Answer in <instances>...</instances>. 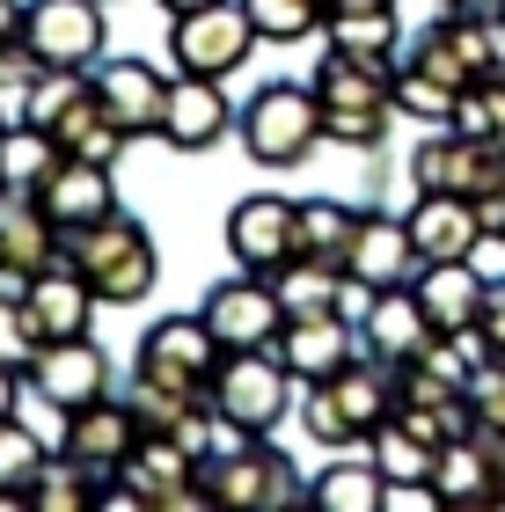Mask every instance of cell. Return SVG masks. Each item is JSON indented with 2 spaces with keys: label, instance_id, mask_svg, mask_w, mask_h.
Wrapping results in <instances>:
<instances>
[{
  "label": "cell",
  "instance_id": "22",
  "mask_svg": "<svg viewBox=\"0 0 505 512\" xmlns=\"http://www.w3.org/2000/svg\"><path fill=\"white\" fill-rule=\"evenodd\" d=\"M366 352L388 359V366H403V359H418L425 344H432V315H425V300L418 286H381L374 300H366Z\"/></svg>",
  "mask_w": 505,
  "mask_h": 512
},
{
  "label": "cell",
  "instance_id": "4",
  "mask_svg": "<svg viewBox=\"0 0 505 512\" xmlns=\"http://www.w3.org/2000/svg\"><path fill=\"white\" fill-rule=\"evenodd\" d=\"M213 417L227 432H257V439H271V425L293 410V366L279 359V344L271 352H227L220 366H213Z\"/></svg>",
  "mask_w": 505,
  "mask_h": 512
},
{
  "label": "cell",
  "instance_id": "44",
  "mask_svg": "<svg viewBox=\"0 0 505 512\" xmlns=\"http://www.w3.org/2000/svg\"><path fill=\"white\" fill-rule=\"evenodd\" d=\"M162 8H169V15H191V8H205V0H162Z\"/></svg>",
  "mask_w": 505,
  "mask_h": 512
},
{
  "label": "cell",
  "instance_id": "31",
  "mask_svg": "<svg viewBox=\"0 0 505 512\" xmlns=\"http://www.w3.org/2000/svg\"><path fill=\"white\" fill-rule=\"evenodd\" d=\"M96 498H110V483L96 476V469H81L74 454H52L37 469V483L22 491V505H37V512H66V505H96Z\"/></svg>",
  "mask_w": 505,
  "mask_h": 512
},
{
  "label": "cell",
  "instance_id": "16",
  "mask_svg": "<svg viewBox=\"0 0 505 512\" xmlns=\"http://www.w3.org/2000/svg\"><path fill=\"white\" fill-rule=\"evenodd\" d=\"M59 256H66V235L44 220L37 191H8V183H0V278H22V286H30Z\"/></svg>",
  "mask_w": 505,
  "mask_h": 512
},
{
  "label": "cell",
  "instance_id": "43",
  "mask_svg": "<svg viewBox=\"0 0 505 512\" xmlns=\"http://www.w3.org/2000/svg\"><path fill=\"white\" fill-rule=\"evenodd\" d=\"M0 417H15V366H0Z\"/></svg>",
  "mask_w": 505,
  "mask_h": 512
},
{
  "label": "cell",
  "instance_id": "15",
  "mask_svg": "<svg viewBox=\"0 0 505 512\" xmlns=\"http://www.w3.org/2000/svg\"><path fill=\"white\" fill-rule=\"evenodd\" d=\"M30 388L66 417V410L96 403L110 388V359L96 352V337H52V344H37V359H30Z\"/></svg>",
  "mask_w": 505,
  "mask_h": 512
},
{
  "label": "cell",
  "instance_id": "9",
  "mask_svg": "<svg viewBox=\"0 0 505 512\" xmlns=\"http://www.w3.org/2000/svg\"><path fill=\"white\" fill-rule=\"evenodd\" d=\"M110 498H125V505H198L205 498L198 447H183L169 432H147L140 447H132V461L110 476Z\"/></svg>",
  "mask_w": 505,
  "mask_h": 512
},
{
  "label": "cell",
  "instance_id": "10",
  "mask_svg": "<svg viewBox=\"0 0 505 512\" xmlns=\"http://www.w3.org/2000/svg\"><path fill=\"white\" fill-rule=\"evenodd\" d=\"M418 191H447V198H491L505 183V139H469V132H440L425 139L418 161H410Z\"/></svg>",
  "mask_w": 505,
  "mask_h": 512
},
{
  "label": "cell",
  "instance_id": "32",
  "mask_svg": "<svg viewBox=\"0 0 505 512\" xmlns=\"http://www.w3.org/2000/svg\"><path fill=\"white\" fill-rule=\"evenodd\" d=\"M308 498L323 512H381L388 505V476L374 469V461H344V469H323L308 483Z\"/></svg>",
  "mask_w": 505,
  "mask_h": 512
},
{
  "label": "cell",
  "instance_id": "19",
  "mask_svg": "<svg viewBox=\"0 0 505 512\" xmlns=\"http://www.w3.org/2000/svg\"><path fill=\"white\" fill-rule=\"evenodd\" d=\"M359 344L366 337H352V322H344V308H330V315H293L286 322V337H279V359L293 366V381H330V374H344V366L359 359Z\"/></svg>",
  "mask_w": 505,
  "mask_h": 512
},
{
  "label": "cell",
  "instance_id": "48",
  "mask_svg": "<svg viewBox=\"0 0 505 512\" xmlns=\"http://www.w3.org/2000/svg\"><path fill=\"white\" fill-rule=\"evenodd\" d=\"M323 8H330V0H323Z\"/></svg>",
  "mask_w": 505,
  "mask_h": 512
},
{
  "label": "cell",
  "instance_id": "2",
  "mask_svg": "<svg viewBox=\"0 0 505 512\" xmlns=\"http://www.w3.org/2000/svg\"><path fill=\"white\" fill-rule=\"evenodd\" d=\"M388 417H396V366L388 359H352L344 374L315 381V395L301 403V425H308V439H323V447L374 439Z\"/></svg>",
  "mask_w": 505,
  "mask_h": 512
},
{
  "label": "cell",
  "instance_id": "25",
  "mask_svg": "<svg viewBox=\"0 0 505 512\" xmlns=\"http://www.w3.org/2000/svg\"><path fill=\"white\" fill-rule=\"evenodd\" d=\"M220 132H227V96H220V81H213V74L169 81V118H162V139H169V147L198 154V147H213Z\"/></svg>",
  "mask_w": 505,
  "mask_h": 512
},
{
  "label": "cell",
  "instance_id": "6",
  "mask_svg": "<svg viewBox=\"0 0 505 512\" xmlns=\"http://www.w3.org/2000/svg\"><path fill=\"white\" fill-rule=\"evenodd\" d=\"M198 483H205V498L227 505V512H257V505H293V498H308L301 483H293V469L264 447L257 432H235V447H220L213 461H198Z\"/></svg>",
  "mask_w": 505,
  "mask_h": 512
},
{
  "label": "cell",
  "instance_id": "1",
  "mask_svg": "<svg viewBox=\"0 0 505 512\" xmlns=\"http://www.w3.org/2000/svg\"><path fill=\"white\" fill-rule=\"evenodd\" d=\"M66 264H74L88 286H96L103 308H132V300H147L154 293V242H147V227L140 220H125V213H103V220H88L66 235Z\"/></svg>",
  "mask_w": 505,
  "mask_h": 512
},
{
  "label": "cell",
  "instance_id": "47",
  "mask_svg": "<svg viewBox=\"0 0 505 512\" xmlns=\"http://www.w3.org/2000/svg\"><path fill=\"white\" fill-rule=\"evenodd\" d=\"M0 286H8V278H0Z\"/></svg>",
  "mask_w": 505,
  "mask_h": 512
},
{
  "label": "cell",
  "instance_id": "5",
  "mask_svg": "<svg viewBox=\"0 0 505 512\" xmlns=\"http://www.w3.org/2000/svg\"><path fill=\"white\" fill-rule=\"evenodd\" d=\"M323 139V103H315V81H271L249 96L242 110V147L249 161H264V169H301L308 147Z\"/></svg>",
  "mask_w": 505,
  "mask_h": 512
},
{
  "label": "cell",
  "instance_id": "38",
  "mask_svg": "<svg viewBox=\"0 0 505 512\" xmlns=\"http://www.w3.org/2000/svg\"><path fill=\"white\" fill-rule=\"evenodd\" d=\"M249 15H257V37L271 44H293L308 30H323V0H242Z\"/></svg>",
  "mask_w": 505,
  "mask_h": 512
},
{
  "label": "cell",
  "instance_id": "13",
  "mask_svg": "<svg viewBox=\"0 0 505 512\" xmlns=\"http://www.w3.org/2000/svg\"><path fill=\"white\" fill-rule=\"evenodd\" d=\"M227 256L257 278H279L293 256H301V205L286 198H242L227 213Z\"/></svg>",
  "mask_w": 505,
  "mask_h": 512
},
{
  "label": "cell",
  "instance_id": "37",
  "mask_svg": "<svg viewBox=\"0 0 505 512\" xmlns=\"http://www.w3.org/2000/svg\"><path fill=\"white\" fill-rule=\"evenodd\" d=\"M454 103H462V96H454V88H447L440 74H425L418 59H410L403 74H396V110H410V118H425V125H447V118H454Z\"/></svg>",
  "mask_w": 505,
  "mask_h": 512
},
{
  "label": "cell",
  "instance_id": "46",
  "mask_svg": "<svg viewBox=\"0 0 505 512\" xmlns=\"http://www.w3.org/2000/svg\"><path fill=\"white\" fill-rule=\"evenodd\" d=\"M8 125H15V118H8V103H0V132H8Z\"/></svg>",
  "mask_w": 505,
  "mask_h": 512
},
{
  "label": "cell",
  "instance_id": "35",
  "mask_svg": "<svg viewBox=\"0 0 505 512\" xmlns=\"http://www.w3.org/2000/svg\"><path fill=\"white\" fill-rule=\"evenodd\" d=\"M44 461H52V454L37 447V432H30V425L0 417V498H22V491L37 483V469H44Z\"/></svg>",
  "mask_w": 505,
  "mask_h": 512
},
{
  "label": "cell",
  "instance_id": "18",
  "mask_svg": "<svg viewBox=\"0 0 505 512\" xmlns=\"http://www.w3.org/2000/svg\"><path fill=\"white\" fill-rule=\"evenodd\" d=\"M88 88H96V103H103L132 139H140V132H162V118H169V81L154 74L147 59H103L96 74H88Z\"/></svg>",
  "mask_w": 505,
  "mask_h": 512
},
{
  "label": "cell",
  "instance_id": "29",
  "mask_svg": "<svg viewBox=\"0 0 505 512\" xmlns=\"http://www.w3.org/2000/svg\"><path fill=\"white\" fill-rule=\"evenodd\" d=\"M59 161H66L59 139L44 132V125H30V118H15L8 132H0V183H8V191H37Z\"/></svg>",
  "mask_w": 505,
  "mask_h": 512
},
{
  "label": "cell",
  "instance_id": "30",
  "mask_svg": "<svg viewBox=\"0 0 505 512\" xmlns=\"http://www.w3.org/2000/svg\"><path fill=\"white\" fill-rule=\"evenodd\" d=\"M352 242H359V213H344V205H330V198L301 205V256H308V264L344 271V264H352Z\"/></svg>",
  "mask_w": 505,
  "mask_h": 512
},
{
  "label": "cell",
  "instance_id": "21",
  "mask_svg": "<svg viewBox=\"0 0 505 512\" xmlns=\"http://www.w3.org/2000/svg\"><path fill=\"white\" fill-rule=\"evenodd\" d=\"M22 308H30L37 337L52 344V337H88V315H96L103 300H96V286H88V278L59 256V264H44L30 286H22Z\"/></svg>",
  "mask_w": 505,
  "mask_h": 512
},
{
  "label": "cell",
  "instance_id": "41",
  "mask_svg": "<svg viewBox=\"0 0 505 512\" xmlns=\"http://www.w3.org/2000/svg\"><path fill=\"white\" fill-rule=\"evenodd\" d=\"M476 359H491V366H505V286H491V300H484V315H476Z\"/></svg>",
  "mask_w": 505,
  "mask_h": 512
},
{
  "label": "cell",
  "instance_id": "34",
  "mask_svg": "<svg viewBox=\"0 0 505 512\" xmlns=\"http://www.w3.org/2000/svg\"><path fill=\"white\" fill-rule=\"evenodd\" d=\"M432 461H440V447H425V439L410 432L403 417H388V425L374 432V469H381L388 483H425Z\"/></svg>",
  "mask_w": 505,
  "mask_h": 512
},
{
  "label": "cell",
  "instance_id": "26",
  "mask_svg": "<svg viewBox=\"0 0 505 512\" xmlns=\"http://www.w3.org/2000/svg\"><path fill=\"white\" fill-rule=\"evenodd\" d=\"M418 300H425L432 330L469 337V330H476V315H484V300H491V286H484V278H476L469 264H425V271H418Z\"/></svg>",
  "mask_w": 505,
  "mask_h": 512
},
{
  "label": "cell",
  "instance_id": "39",
  "mask_svg": "<svg viewBox=\"0 0 505 512\" xmlns=\"http://www.w3.org/2000/svg\"><path fill=\"white\" fill-rule=\"evenodd\" d=\"M37 81H44V59H37L22 37H8V44H0V103H8V118L30 110V88H37Z\"/></svg>",
  "mask_w": 505,
  "mask_h": 512
},
{
  "label": "cell",
  "instance_id": "45",
  "mask_svg": "<svg viewBox=\"0 0 505 512\" xmlns=\"http://www.w3.org/2000/svg\"><path fill=\"white\" fill-rule=\"evenodd\" d=\"M454 8H484L491 15V8H505V0H454Z\"/></svg>",
  "mask_w": 505,
  "mask_h": 512
},
{
  "label": "cell",
  "instance_id": "40",
  "mask_svg": "<svg viewBox=\"0 0 505 512\" xmlns=\"http://www.w3.org/2000/svg\"><path fill=\"white\" fill-rule=\"evenodd\" d=\"M469 410H476V432L484 439H505V366H476V381H469Z\"/></svg>",
  "mask_w": 505,
  "mask_h": 512
},
{
  "label": "cell",
  "instance_id": "7",
  "mask_svg": "<svg viewBox=\"0 0 505 512\" xmlns=\"http://www.w3.org/2000/svg\"><path fill=\"white\" fill-rule=\"evenodd\" d=\"M205 330L220 337V352H271V344L286 337V300H279V286L271 278H257V271H242V278H220L213 293H205Z\"/></svg>",
  "mask_w": 505,
  "mask_h": 512
},
{
  "label": "cell",
  "instance_id": "42",
  "mask_svg": "<svg viewBox=\"0 0 505 512\" xmlns=\"http://www.w3.org/2000/svg\"><path fill=\"white\" fill-rule=\"evenodd\" d=\"M22 37V0H0V44Z\"/></svg>",
  "mask_w": 505,
  "mask_h": 512
},
{
  "label": "cell",
  "instance_id": "3",
  "mask_svg": "<svg viewBox=\"0 0 505 512\" xmlns=\"http://www.w3.org/2000/svg\"><path fill=\"white\" fill-rule=\"evenodd\" d=\"M315 103H323V139H337V147H374L388 132V110H396V66L330 52L315 66Z\"/></svg>",
  "mask_w": 505,
  "mask_h": 512
},
{
  "label": "cell",
  "instance_id": "8",
  "mask_svg": "<svg viewBox=\"0 0 505 512\" xmlns=\"http://www.w3.org/2000/svg\"><path fill=\"white\" fill-rule=\"evenodd\" d=\"M249 44H257V15H249L242 0H205V8L176 15V30H169L176 74H213V81L235 74L249 59Z\"/></svg>",
  "mask_w": 505,
  "mask_h": 512
},
{
  "label": "cell",
  "instance_id": "14",
  "mask_svg": "<svg viewBox=\"0 0 505 512\" xmlns=\"http://www.w3.org/2000/svg\"><path fill=\"white\" fill-rule=\"evenodd\" d=\"M147 439L140 425V410L118 403V395H96V403H81V410H66V454L81 461V469H96L103 483L132 461V447Z\"/></svg>",
  "mask_w": 505,
  "mask_h": 512
},
{
  "label": "cell",
  "instance_id": "11",
  "mask_svg": "<svg viewBox=\"0 0 505 512\" xmlns=\"http://www.w3.org/2000/svg\"><path fill=\"white\" fill-rule=\"evenodd\" d=\"M22 44L44 59V66H88L103 59V0H30L22 8Z\"/></svg>",
  "mask_w": 505,
  "mask_h": 512
},
{
  "label": "cell",
  "instance_id": "36",
  "mask_svg": "<svg viewBox=\"0 0 505 512\" xmlns=\"http://www.w3.org/2000/svg\"><path fill=\"white\" fill-rule=\"evenodd\" d=\"M37 322L30 308H22V278H8L0 286V366H15V374H30V359H37Z\"/></svg>",
  "mask_w": 505,
  "mask_h": 512
},
{
  "label": "cell",
  "instance_id": "23",
  "mask_svg": "<svg viewBox=\"0 0 505 512\" xmlns=\"http://www.w3.org/2000/svg\"><path fill=\"white\" fill-rule=\"evenodd\" d=\"M425 256L410 242V220H359V242H352V264L344 278H359V286H418Z\"/></svg>",
  "mask_w": 505,
  "mask_h": 512
},
{
  "label": "cell",
  "instance_id": "12",
  "mask_svg": "<svg viewBox=\"0 0 505 512\" xmlns=\"http://www.w3.org/2000/svg\"><path fill=\"white\" fill-rule=\"evenodd\" d=\"M220 337L205 330V315H162L154 330L140 337V359L132 374L147 381H176V388H213V366H220Z\"/></svg>",
  "mask_w": 505,
  "mask_h": 512
},
{
  "label": "cell",
  "instance_id": "20",
  "mask_svg": "<svg viewBox=\"0 0 505 512\" xmlns=\"http://www.w3.org/2000/svg\"><path fill=\"white\" fill-rule=\"evenodd\" d=\"M37 205H44V220H52L59 235H74V227L103 220V213H118V191H110V161H74V154H66L59 169L37 183Z\"/></svg>",
  "mask_w": 505,
  "mask_h": 512
},
{
  "label": "cell",
  "instance_id": "27",
  "mask_svg": "<svg viewBox=\"0 0 505 512\" xmlns=\"http://www.w3.org/2000/svg\"><path fill=\"white\" fill-rule=\"evenodd\" d=\"M52 139H59V154H74V161H118V147L132 132L96 103V88H81V96L52 118Z\"/></svg>",
  "mask_w": 505,
  "mask_h": 512
},
{
  "label": "cell",
  "instance_id": "17",
  "mask_svg": "<svg viewBox=\"0 0 505 512\" xmlns=\"http://www.w3.org/2000/svg\"><path fill=\"white\" fill-rule=\"evenodd\" d=\"M410 242H418L425 264H469L476 249L491 242L476 198H447V191H418V213H410Z\"/></svg>",
  "mask_w": 505,
  "mask_h": 512
},
{
  "label": "cell",
  "instance_id": "28",
  "mask_svg": "<svg viewBox=\"0 0 505 512\" xmlns=\"http://www.w3.org/2000/svg\"><path fill=\"white\" fill-rule=\"evenodd\" d=\"M432 483H440L447 505H491L498 498V461L484 439H454V447H440V461H432Z\"/></svg>",
  "mask_w": 505,
  "mask_h": 512
},
{
  "label": "cell",
  "instance_id": "33",
  "mask_svg": "<svg viewBox=\"0 0 505 512\" xmlns=\"http://www.w3.org/2000/svg\"><path fill=\"white\" fill-rule=\"evenodd\" d=\"M271 286H279L286 315H330V308H344V286H352V278L330 271V264H308V256H293V264L271 278Z\"/></svg>",
  "mask_w": 505,
  "mask_h": 512
},
{
  "label": "cell",
  "instance_id": "24",
  "mask_svg": "<svg viewBox=\"0 0 505 512\" xmlns=\"http://www.w3.org/2000/svg\"><path fill=\"white\" fill-rule=\"evenodd\" d=\"M323 37H330V52L396 66V0H330L323 8Z\"/></svg>",
  "mask_w": 505,
  "mask_h": 512
}]
</instances>
